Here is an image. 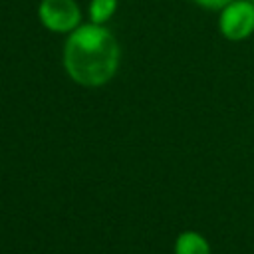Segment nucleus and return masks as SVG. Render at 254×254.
Here are the masks:
<instances>
[{"label": "nucleus", "mask_w": 254, "mask_h": 254, "mask_svg": "<svg viewBox=\"0 0 254 254\" xmlns=\"http://www.w3.org/2000/svg\"><path fill=\"white\" fill-rule=\"evenodd\" d=\"M119 65V44L101 24L77 26L64 48L67 75L85 87L107 83Z\"/></svg>", "instance_id": "f257e3e1"}, {"label": "nucleus", "mask_w": 254, "mask_h": 254, "mask_svg": "<svg viewBox=\"0 0 254 254\" xmlns=\"http://www.w3.org/2000/svg\"><path fill=\"white\" fill-rule=\"evenodd\" d=\"M220 32L226 40L240 42L254 32V2L232 0L222 8Z\"/></svg>", "instance_id": "f03ea898"}, {"label": "nucleus", "mask_w": 254, "mask_h": 254, "mask_svg": "<svg viewBox=\"0 0 254 254\" xmlns=\"http://www.w3.org/2000/svg\"><path fill=\"white\" fill-rule=\"evenodd\" d=\"M38 14L42 24L52 32H73L81 20L75 0H42Z\"/></svg>", "instance_id": "7ed1b4c3"}, {"label": "nucleus", "mask_w": 254, "mask_h": 254, "mask_svg": "<svg viewBox=\"0 0 254 254\" xmlns=\"http://www.w3.org/2000/svg\"><path fill=\"white\" fill-rule=\"evenodd\" d=\"M175 254H210V246L202 234L185 230L175 242Z\"/></svg>", "instance_id": "20e7f679"}, {"label": "nucleus", "mask_w": 254, "mask_h": 254, "mask_svg": "<svg viewBox=\"0 0 254 254\" xmlns=\"http://www.w3.org/2000/svg\"><path fill=\"white\" fill-rule=\"evenodd\" d=\"M117 8V0H91L89 16L93 24H105Z\"/></svg>", "instance_id": "39448f33"}, {"label": "nucleus", "mask_w": 254, "mask_h": 254, "mask_svg": "<svg viewBox=\"0 0 254 254\" xmlns=\"http://www.w3.org/2000/svg\"><path fill=\"white\" fill-rule=\"evenodd\" d=\"M198 6L206 8V10H222L224 6H228L232 0H194Z\"/></svg>", "instance_id": "423d86ee"}, {"label": "nucleus", "mask_w": 254, "mask_h": 254, "mask_svg": "<svg viewBox=\"0 0 254 254\" xmlns=\"http://www.w3.org/2000/svg\"><path fill=\"white\" fill-rule=\"evenodd\" d=\"M252 2H254V0H252Z\"/></svg>", "instance_id": "0eeeda50"}]
</instances>
